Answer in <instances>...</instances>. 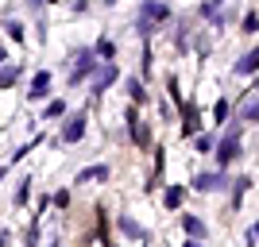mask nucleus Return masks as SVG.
Listing matches in <instances>:
<instances>
[{
  "label": "nucleus",
  "mask_w": 259,
  "mask_h": 247,
  "mask_svg": "<svg viewBox=\"0 0 259 247\" xmlns=\"http://www.w3.org/2000/svg\"><path fill=\"white\" fill-rule=\"evenodd\" d=\"M47 4H58V0H47Z\"/></svg>",
  "instance_id": "obj_17"
},
{
  "label": "nucleus",
  "mask_w": 259,
  "mask_h": 247,
  "mask_svg": "<svg viewBox=\"0 0 259 247\" xmlns=\"http://www.w3.org/2000/svg\"><path fill=\"white\" fill-rule=\"evenodd\" d=\"M105 4H116V0H105Z\"/></svg>",
  "instance_id": "obj_19"
},
{
  "label": "nucleus",
  "mask_w": 259,
  "mask_h": 247,
  "mask_svg": "<svg viewBox=\"0 0 259 247\" xmlns=\"http://www.w3.org/2000/svg\"><path fill=\"white\" fill-rule=\"evenodd\" d=\"M0 62H4V51H0Z\"/></svg>",
  "instance_id": "obj_18"
},
{
  "label": "nucleus",
  "mask_w": 259,
  "mask_h": 247,
  "mask_svg": "<svg viewBox=\"0 0 259 247\" xmlns=\"http://www.w3.org/2000/svg\"><path fill=\"white\" fill-rule=\"evenodd\" d=\"M255 62H259L255 51H248V54H244V58L236 62V74H240V77H244V74H255Z\"/></svg>",
  "instance_id": "obj_6"
},
{
  "label": "nucleus",
  "mask_w": 259,
  "mask_h": 247,
  "mask_svg": "<svg viewBox=\"0 0 259 247\" xmlns=\"http://www.w3.org/2000/svg\"><path fill=\"white\" fill-rule=\"evenodd\" d=\"M120 228H124V232H128V236H136V239L143 236V228H140V224H132V220H124V216H120Z\"/></svg>",
  "instance_id": "obj_10"
},
{
  "label": "nucleus",
  "mask_w": 259,
  "mask_h": 247,
  "mask_svg": "<svg viewBox=\"0 0 259 247\" xmlns=\"http://www.w3.org/2000/svg\"><path fill=\"white\" fill-rule=\"evenodd\" d=\"M182 228H186V232H190L194 239H201V236H205V224H201L197 216H182Z\"/></svg>",
  "instance_id": "obj_5"
},
{
  "label": "nucleus",
  "mask_w": 259,
  "mask_h": 247,
  "mask_svg": "<svg viewBox=\"0 0 259 247\" xmlns=\"http://www.w3.org/2000/svg\"><path fill=\"white\" fill-rule=\"evenodd\" d=\"M143 16H151V20H166V4H159V0H147V4H143Z\"/></svg>",
  "instance_id": "obj_7"
},
{
  "label": "nucleus",
  "mask_w": 259,
  "mask_h": 247,
  "mask_svg": "<svg viewBox=\"0 0 259 247\" xmlns=\"http://www.w3.org/2000/svg\"><path fill=\"white\" fill-rule=\"evenodd\" d=\"M178 205H182V189L170 185V189H166V209H178Z\"/></svg>",
  "instance_id": "obj_8"
},
{
  "label": "nucleus",
  "mask_w": 259,
  "mask_h": 247,
  "mask_svg": "<svg viewBox=\"0 0 259 247\" xmlns=\"http://www.w3.org/2000/svg\"><path fill=\"white\" fill-rule=\"evenodd\" d=\"M236 155H240V139H236V131H232V135H228V139L221 143V151H217V162L225 166V162H232Z\"/></svg>",
  "instance_id": "obj_2"
},
{
  "label": "nucleus",
  "mask_w": 259,
  "mask_h": 247,
  "mask_svg": "<svg viewBox=\"0 0 259 247\" xmlns=\"http://www.w3.org/2000/svg\"><path fill=\"white\" fill-rule=\"evenodd\" d=\"M194 185L209 193V189H221V185H225V178H221V174H197V178H194Z\"/></svg>",
  "instance_id": "obj_4"
},
{
  "label": "nucleus",
  "mask_w": 259,
  "mask_h": 247,
  "mask_svg": "<svg viewBox=\"0 0 259 247\" xmlns=\"http://www.w3.org/2000/svg\"><path fill=\"white\" fill-rule=\"evenodd\" d=\"M12 81H16V66H8V70H4V74H0V89H8Z\"/></svg>",
  "instance_id": "obj_12"
},
{
  "label": "nucleus",
  "mask_w": 259,
  "mask_h": 247,
  "mask_svg": "<svg viewBox=\"0 0 259 247\" xmlns=\"http://www.w3.org/2000/svg\"><path fill=\"white\" fill-rule=\"evenodd\" d=\"M47 89H51V74H47V70H39V74L31 77V93H27V97H31V101H43Z\"/></svg>",
  "instance_id": "obj_3"
},
{
  "label": "nucleus",
  "mask_w": 259,
  "mask_h": 247,
  "mask_svg": "<svg viewBox=\"0 0 259 247\" xmlns=\"http://www.w3.org/2000/svg\"><path fill=\"white\" fill-rule=\"evenodd\" d=\"M112 77H116V70H112V66H108L105 74H101V77H97V85H93V93H101V89H105V85H108V81H112Z\"/></svg>",
  "instance_id": "obj_9"
},
{
  "label": "nucleus",
  "mask_w": 259,
  "mask_h": 247,
  "mask_svg": "<svg viewBox=\"0 0 259 247\" xmlns=\"http://www.w3.org/2000/svg\"><path fill=\"white\" fill-rule=\"evenodd\" d=\"M128 89H132V97H136V101H143V97H147V93H143V85H140V81H132Z\"/></svg>",
  "instance_id": "obj_16"
},
{
  "label": "nucleus",
  "mask_w": 259,
  "mask_h": 247,
  "mask_svg": "<svg viewBox=\"0 0 259 247\" xmlns=\"http://www.w3.org/2000/svg\"><path fill=\"white\" fill-rule=\"evenodd\" d=\"M248 185H251V178H240V182H236V201L248 193Z\"/></svg>",
  "instance_id": "obj_15"
},
{
  "label": "nucleus",
  "mask_w": 259,
  "mask_h": 247,
  "mask_svg": "<svg viewBox=\"0 0 259 247\" xmlns=\"http://www.w3.org/2000/svg\"><path fill=\"white\" fill-rule=\"evenodd\" d=\"M255 12H248V16H244V31H248V35H255Z\"/></svg>",
  "instance_id": "obj_14"
},
{
  "label": "nucleus",
  "mask_w": 259,
  "mask_h": 247,
  "mask_svg": "<svg viewBox=\"0 0 259 247\" xmlns=\"http://www.w3.org/2000/svg\"><path fill=\"white\" fill-rule=\"evenodd\" d=\"M62 112H66V105H62V101H54V105H47V120L62 116Z\"/></svg>",
  "instance_id": "obj_13"
},
{
  "label": "nucleus",
  "mask_w": 259,
  "mask_h": 247,
  "mask_svg": "<svg viewBox=\"0 0 259 247\" xmlns=\"http://www.w3.org/2000/svg\"><path fill=\"white\" fill-rule=\"evenodd\" d=\"M81 135H85V116L77 112V116H70V120H66V128H62V139H66V143H77Z\"/></svg>",
  "instance_id": "obj_1"
},
{
  "label": "nucleus",
  "mask_w": 259,
  "mask_h": 247,
  "mask_svg": "<svg viewBox=\"0 0 259 247\" xmlns=\"http://www.w3.org/2000/svg\"><path fill=\"white\" fill-rule=\"evenodd\" d=\"M89 178H93V182H97V178H108V170H105V166H93V170L81 174V182H89Z\"/></svg>",
  "instance_id": "obj_11"
}]
</instances>
